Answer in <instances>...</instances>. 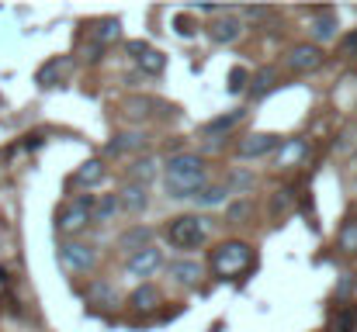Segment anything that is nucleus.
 <instances>
[{
  "label": "nucleus",
  "mask_w": 357,
  "mask_h": 332,
  "mask_svg": "<svg viewBox=\"0 0 357 332\" xmlns=\"http://www.w3.org/2000/svg\"><path fill=\"white\" fill-rule=\"evenodd\" d=\"M205 159L195 156V152H177L170 156L167 163V177H163V187H167V198L170 201H195V194L205 187Z\"/></svg>",
  "instance_id": "1"
},
{
  "label": "nucleus",
  "mask_w": 357,
  "mask_h": 332,
  "mask_svg": "<svg viewBox=\"0 0 357 332\" xmlns=\"http://www.w3.org/2000/svg\"><path fill=\"white\" fill-rule=\"evenodd\" d=\"M208 267L219 280H236L243 277L250 267H253V246L243 242V239H229V242H219L208 256Z\"/></svg>",
  "instance_id": "2"
},
{
  "label": "nucleus",
  "mask_w": 357,
  "mask_h": 332,
  "mask_svg": "<svg viewBox=\"0 0 357 332\" xmlns=\"http://www.w3.org/2000/svg\"><path fill=\"white\" fill-rule=\"evenodd\" d=\"M208 232H212V221L202 215H177L167 225V239L174 249H198V246H205Z\"/></svg>",
  "instance_id": "3"
},
{
  "label": "nucleus",
  "mask_w": 357,
  "mask_h": 332,
  "mask_svg": "<svg viewBox=\"0 0 357 332\" xmlns=\"http://www.w3.org/2000/svg\"><path fill=\"white\" fill-rule=\"evenodd\" d=\"M87 221H94V198H73L70 205H63V212L56 215V232L59 235H77L80 228H87Z\"/></svg>",
  "instance_id": "4"
},
{
  "label": "nucleus",
  "mask_w": 357,
  "mask_h": 332,
  "mask_svg": "<svg viewBox=\"0 0 357 332\" xmlns=\"http://www.w3.org/2000/svg\"><path fill=\"white\" fill-rule=\"evenodd\" d=\"M59 263L70 270V274H91L98 267V249L87 246V242H63L59 246Z\"/></svg>",
  "instance_id": "5"
},
{
  "label": "nucleus",
  "mask_w": 357,
  "mask_h": 332,
  "mask_svg": "<svg viewBox=\"0 0 357 332\" xmlns=\"http://www.w3.org/2000/svg\"><path fill=\"white\" fill-rule=\"evenodd\" d=\"M160 267H163V253H160L156 246H146V249H139V253H132V256L125 260V274L135 277V280H142V284H146V277H153Z\"/></svg>",
  "instance_id": "6"
},
{
  "label": "nucleus",
  "mask_w": 357,
  "mask_h": 332,
  "mask_svg": "<svg viewBox=\"0 0 357 332\" xmlns=\"http://www.w3.org/2000/svg\"><path fill=\"white\" fill-rule=\"evenodd\" d=\"M281 142H284V139H278V135H271V132H253V135L239 139L236 156L239 159H260V156L278 152V149H281Z\"/></svg>",
  "instance_id": "7"
},
{
  "label": "nucleus",
  "mask_w": 357,
  "mask_h": 332,
  "mask_svg": "<svg viewBox=\"0 0 357 332\" xmlns=\"http://www.w3.org/2000/svg\"><path fill=\"white\" fill-rule=\"evenodd\" d=\"M284 63H288V70H291V73H312V70H319V66H323V49H319L316 42H312V45H309V42L291 45Z\"/></svg>",
  "instance_id": "8"
},
{
  "label": "nucleus",
  "mask_w": 357,
  "mask_h": 332,
  "mask_svg": "<svg viewBox=\"0 0 357 332\" xmlns=\"http://www.w3.org/2000/svg\"><path fill=\"white\" fill-rule=\"evenodd\" d=\"M125 49H128V56L135 59V66H139L142 73L160 77V73L167 70V56H163L160 49H153V45H146V42H128Z\"/></svg>",
  "instance_id": "9"
},
{
  "label": "nucleus",
  "mask_w": 357,
  "mask_h": 332,
  "mask_svg": "<svg viewBox=\"0 0 357 332\" xmlns=\"http://www.w3.org/2000/svg\"><path fill=\"white\" fill-rule=\"evenodd\" d=\"M119 205L121 212H128V215H142L146 208H149V187H142V184H125L119 194Z\"/></svg>",
  "instance_id": "10"
},
{
  "label": "nucleus",
  "mask_w": 357,
  "mask_h": 332,
  "mask_svg": "<svg viewBox=\"0 0 357 332\" xmlns=\"http://www.w3.org/2000/svg\"><path fill=\"white\" fill-rule=\"evenodd\" d=\"M305 156H309V142H305V139H284L274 159H278L281 170H295Z\"/></svg>",
  "instance_id": "11"
},
{
  "label": "nucleus",
  "mask_w": 357,
  "mask_h": 332,
  "mask_svg": "<svg viewBox=\"0 0 357 332\" xmlns=\"http://www.w3.org/2000/svg\"><path fill=\"white\" fill-rule=\"evenodd\" d=\"M337 28H340V21H337V14L333 10H316L312 14V21H309V31H312V38H316V45L319 42H330V38H337Z\"/></svg>",
  "instance_id": "12"
},
{
  "label": "nucleus",
  "mask_w": 357,
  "mask_h": 332,
  "mask_svg": "<svg viewBox=\"0 0 357 332\" xmlns=\"http://www.w3.org/2000/svg\"><path fill=\"white\" fill-rule=\"evenodd\" d=\"M128 305H132L135 312H156V308L163 305V291H160V287H153V284H139V287L132 291Z\"/></svg>",
  "instance_id": "13"
},
{
  "label": "nucleus",
  "mask_w": 357,
  "mask_h": 332,
  "mask_svg": "<svg viewBox=\"0 0 357 332\" xmlns=\"http://www.w3.org/2000/svg\"><path fill=\"white\" fill-rule=\"evenodd\" d=\"M208 35H212V42L229 45V42H236L239 35H243V24H239V17H233V14H222V17H215V24L208 28Z\"/></svg>",
  "instance_id": "14"
},
{
  "label": "nucleus",
  "mask_w": 357,
  "mask_h": 332,
  "mask_svg": "<svg viewBox=\"0 0 357 332\" xmlns=\"http://www.w3.org/2000/svg\"><path fill=\"white\" fill-rule=\"evenodd\" d=\"M149 239H153V228H146V225H132V228H125V232L119 235V249H125V253L132 256V253L153 246Z\"/></svg>",
  "instance_id": "15"
},
{
  "label": "nucleus",
  "mask_w": 357,
  "mask_h": 332,
  "mask_svg": "<svg viewBox=\"0 0 357 332\" xmlns=\"http://www.w3.org/2000/svg\"><path fill=\"white\" fill-rule=\"evenodd\" d=\"M167 270H170V280L181 284V287H195L198 277H202V267H198L195 260H174Z\"/></svg>",
  "instance_id": "16"
},
{
  "label": "nucleus",
  "mask_w": 357,
  "mask_h": 332,
  "mask_svg": "<svg viewBox=\"0 0 357 332\" xmlns=\"http://www.w3.org/2000/svg\"><path fill=\"white\" fill-rule=\"evenodd\" d=\"M274 87H278V70H274V66H264V70H257V73L250 77V97H253V101L267 97Z\"/></svg>",
  "instance_id": "17"
},
{
  "label": "nucleus",
  "mask_w": 357,
  "mask_h": 332,
  "mask_svg": "<svg viewBox=\"0 0 357 332\" xmlns=\"http://www.w3.org/2000/svg\"><path fill=\"white\" fill-rule=\"evenodd\" d=\"M229 194H233V191H229L226 184H205V187L195 194V205H198V208H219V205L229 201Z\"/></svg>",
  "instance_id": "18"
},
{
  "label": "nucleus",
  "mask_w": 357,
  "mask_h": 332,
  "mask_svg": "<svg viewBox=\"0 0 357 332\" xmlns=\"http://www.w3.org/2000/svg\"><path fill=\"white\" fill-rule=\"evenodd\" d=\"M142 145H146V135L142 132H121V135H115L108 142V152L112 156H128V152H139Z\"/></svg>",
  "instance_id": "19"
},
{
  "label": "nucleus",
  "mask_w": 357,
  "mask_h": 332,
  "mask_svg": "<svg viewBox=\"0 0 357 332\" xmlns=\"http://www.w3.org/2000/svg\"><path fill=\"white\" fill-rule=\"evenodd\" d=\"M87 301L98 305V308H115V305H119V291H115L108 280H94V284L87 287Z\"/></svg>",
  "instance_id": "20"
},
{
  "label": "nucleus",
  "mask_w": 357,
  "mask_h": 332,
  "mask_svg": "<svg viewBox=\"0 0 357 332\" xmlns=\"http://www.w3.org/2000/svg\"><path fill=\"white\" fill-rule=\"evenodd\" d=\"M105 177H108V166L101 159H87L77 170V184H84V187H98V184H105Z\"/></svg>",
  "instance_id": "21"
},
{
  "label": "nucleus",
  "mask_w": 357,
  "mask_h": 332,
  "mask_svg": "<svg viewBox=\"0 0 357 332\" xmlns=\"http://www.w3.org/2000/svg\"><path fill=\"white\" fill-rule=\"evenodd\" d=\"M63 70H66V59H49L45 66H38L35 84H38V87H56L59 77H63Z\"/></svg>",
  "instance_id": "22"
},
{
  "label": "nucleus",
  "mask_w": 357,
  "mask_h": 332,
  "mask_svg": "<svg viewBox=\"0 0 357 332\" xmlns=\"http://www.w3.org/2000/svg\"><path fill=\"white\" fill-rule=\"evenodd\" d=\"M128 177H132V184H142V187H149V180L156 177V159H153V156H142V159H135V163L128 166Z\"/></svg>",
  "instance_id": "23"
},
{
  "label": "nucleus",
  "mask_w": 357,
  "mask_h": 332,
  "mask_svg": "<svg viewBox=\"0 0 357 332\" xmlns=\"http://www.w3.org/2000/svg\"><path fill=\"white\" fill-rule=\"evenodd\" d=\"M119 212H121L119 194H105V198H98V201H94V221H98V225H108Z\"/></svg>",
  "instance_id": "24"
},
{
  "label": "nucleus",
  "mask_w": 357,
  "mask_h": 332,
  "mask_svg": "<svg viewBox=\"0 0 357 332\" xmlns=\"http://www.w3.org/2000/svg\"><path fill=\"white\" fill-rule=\"evenodd\" d=\"M243 114H246V111L236 108V111H229V114H222V118H212V121L205 125V135H222V132L236 128L239 121H243Z\"/></svg>",
  "instance_id": "25"
},
{
  "label": "nucleus",
  "mask_w": 357,
  "mask_h": 332,
  "mask_svg": "<svg viewBox=\"0 0 357 332\" xmlns=\"http://www.w3.org/2000/svg\"><path fill=\"white\" fill-rule=\"evenodd\" d=\"M119 35H121V21H119V17H108V21H101V24H98V31H94V38H98L101 45L115 42Z\"/></svg>",
  "instance_id": "26"
},
{
  "label": "nucleus",
  "mask_w": 357,
  "mask_h": 332,
  "mask_svg": "<svg viewBox=\"0 0 357 332\" xmlns=\"http://www.w3.org/2000/svg\"><path fill=\"white\" fill-rule=\"evenodd\" d=\"M337 246H340L344 253H357V221H347V225L340 228V235H337Z\"/></svg>",
  "instance_id": "27"
},
{
  "label": "nucleus",
  "mask_w": 357,
  "mask_h": 332,
  "mask_svg": "<svg viewBox=\"0 0 357 332\" xmlns=\"http://www.w3.org/2000/svg\"><path fill=\"white\" fill-rule=\"evenodd\" d=\"M246 84H250V73H246L243 66H233V70H229V94H243Z\"/></svg>",
  "instance_id": "28"
},
{
  "label": "nucleus",
  "mask_w": 357,
  "mask_h": 332,
  "mask_svg": "<svg viewBox=\"0 0 357 332\" xmlns=\"http://www.w3.org/2000/svg\"><path fill=\"white\" fill-rule=\"evenodd\" d=\"M174 28H177V35H181V38H191V35L198 31V28H195V21H191V14H177V17H174Z\"/></svg>",
  "instance_id": "29"
},
{
  "label": "nucleus",
  "mask_w": 357,
  "mask_h": 332,
  "mask_svg": "<svg viewBox=\"0 0 357 332\" xmlns=\"http://www.w3.org/2000/svg\"><path fill=\"white\" fill-rule=\"evenodd\" d=\"M340 49H344V56H357V31H351V35H344Z\"/></svg>",
  "instance_id": "30"
},
{
  "label": "nucleus",
  "mask_w": 357,
  "mask_h": 332,
  "mask_svg": "<svg viewBox=\"0 0 357 332\" xmlns=\"http://www.w3.org/2000/svg\"><path fill=\"white\" fill-rule=\"evenodd\" d=\"M0 280H7V274H3V270H0Z\"/></svg>",
  "instance_id": "31"
}]
</instances>
